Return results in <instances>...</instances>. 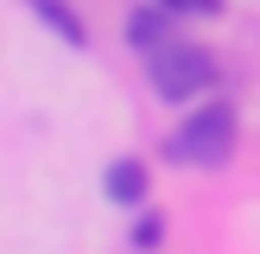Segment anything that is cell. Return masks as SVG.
I'll return each instance as SVG.
<instances>
[{
  "label": "cell",
  "instance_id": "52a82bcc",
  "mask_svg": "<svg viewBox=\"0 0 260 254\" xmlns=\"http://www.w3.org/2000/svg\"><path fill=\"white\" fill-rule=\"evenodd\" d=\"M159 241H165V216L152 210V216H140V223H134V248H159Z\"/></svg>",
  "mask_w": 260,
  "mask_h": 254
},
{
  "label": "cell",
  "instance_id": "3957f363",
  "mask_svg": "<svg viewBox=\"0 0 260 254\" xmlns=\"http://www.w3.org/2000/svg\"><path fill=\"white\" fill-rule=\"evenodd\" d=\"M102 190H108V203H146V190H152V172H146V159H114L108 172H102Z\"/></svg>",
  "mask_w": 260,
  "mask_h": 254
},
{
  "label": "cell",
  "instance_id": "277c9868",
  "mask_svg": "<svg viewBox=\"0 0 260 254\" xmlns=\"http://www.w3.org/2000/svg\"><path fill=\"white\" fill-rule=\"evenodd\" d=\"M172 19H178V13H165L159 0L134 7V13H127V45H134V51H159V45H165V25H172Z\"/></svg>",
  "mask_w": 260,
  "mask_h": 254
},
{
  "label": "cell",
  "instance_id": "5b68a950",
  "mask_svg": "<svg viewBox=\"0 0 260 254\" xmlns=\"http://www.w3.org/2000/svg\"><path fill=\"white\" fill-rule=\"evenodd\" d=\"M25 7H32V13H38V19H45V25H51V32H57V38H63V45H76V51H83V45H89V25H83V19H76V7H70V0H25Z\"/></svg>",
  "mask_w": 260,
  "mask_h": 254
},
{
  "label": "cell",
  "instance_id": "8992f818",
  "mask_svg": "<svg viewBox=\"0 0 260 254\" xmlns=\"http://www.w3.org/2000/svg\"><path fill=\"white\" fill-rule=\"evenodd\" d=\"M165 13H178V19H216L222 13V0H159Z\"/></svg>",
  "mask_w": 260,
  "mask_h": 254
},
{
  "label": "cell",
  "instance_id": "7a4b0ae2",
  "mask_svg": "<svg viewBox=\"0 0 260 254\" xmlns=\"http://www.w3.org/2000/svg\"><path fill=\"white\" fill-rule=\"evenodd\" d=\"M152 57V96H165V102H197V96H210L216 89V57L203 45H178V38H165L159 51H146Z\"/></svg>",
  "mask_w": 260,
  "mask_h": 254
},
{
  "label": "cell",
  "instance_id": "6da1fadb",
  "mask_svg": "<svg viewBox=\"0 0 260 254\" xmlns=\"http://www.w3.org/2000/svg\"><path fill=\"white\" fill-rule=\"evenodd\" d=\"M235 108L229 102H203V108H190L184 121H178V134L165 140V152H172L178 165H190V172H216V165H229V152H235Z\"/></svg>",
  "mask_w": 260,
  "mask_h": 254
}]
</instances>
